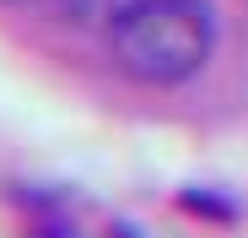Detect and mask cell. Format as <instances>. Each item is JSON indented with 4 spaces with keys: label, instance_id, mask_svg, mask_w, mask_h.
I'll return each mask as SVG.
<instances>
[{
    "label": "cell",
    "instance_id": "obj_1",
    "mask_svg": "<svg viewBox=\"0 0 248 238\" xmlns=\"http://www.w3.org/2000/svg\"><path fill=\"white\" fill-rule=\"evenodd\" d=\"M113 65L140 87H184L216 54L211 0H135L108 27Z\"/></svg>",
    "mask_w": 248,
    "mask_h": 238
},
{
    "label": "cell",
    "instance_id": "obj_2",
    "mask_svg": "<svg viewBox=\"0 0 248 238\" xmlns=\"http://www.w3.org/2000/svg\"><path fill=\"white\" fill-rule=\"evenodd\" d=\"M54 6L76 22V27H113V17L124 11V6H135V0H54Z\"/></svg>",
    "mask_w": 248,
    "mask_h": 238
},
{
    "label": "cell",
    "instance_id": "obj_3",
    "mask_svg": "<svg viewBox=\"0 0 248 238\" xmlns=\"http://www.w3.org/2000/svg\"><path fill=\"white\" fill-rule=\"evenodd\" d=\"M184 206L189 211H205V217H237V206L232 201H216L211 189H184Z\"/></svg>",
    "mask_w": 248,
    "mask_h": 238
},
{
    "label": "cell",
    "instance_id": "obj_4",
    "mask_svg": "<svg viewBox=\"0 0 248 238\" xmlns=\"http://www.w3.org/2000/svg\"><path fill=\"white\" fill-rule=\"evenodd\" d=\"M0 6H27V0H0Z\"/></svg>",
    "mask_w": 248,
    "mask_h": 238
}]
</instances>
